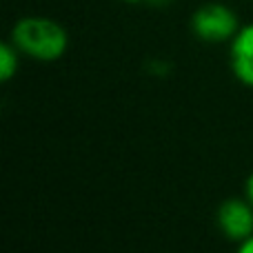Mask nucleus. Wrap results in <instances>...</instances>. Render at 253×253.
Returning <instances> with one entry per match:
<instances>
[{"mask_svg": "<svg viewBox=\"0 0 253 253\" xmlns=\"http://www.w3.org/2000/svg\"><path fill=\"white\" fill-rule=\"evenodd\" d=\"M11 40L22 56L38 62H56L67 53L69 36L60 22L42 16H27L13 25Z\"/></svg>", "mask_w": 253, "mask_h": 253, "instance_id": "obj_1", "label": "nucleus"}, {"mask_svg": "<svg viewBox=\"0 0 253 253\" xmlns=\"http://www.w3.org/2000/svg\"><path fill=\"white\" fill-rule=\"evenodd\" d=\"M240 27L238 13L224 2H207L191 16V31L198 40L209 44L231 42Z\"/></svg>", "mask_w": 253, "mask_h": 253, "instance_id": "obj_2", "label": "nucleus"}, {"mask_svg": "<svg viewBox=\"0 0 253 253\" xmlns=\"http://www.w3.org/2000/svg\"><path fill=\"white\" fill-rule=\"evenodd\" d=\"M215 224L229 242H245L253 236V205L242 198H229L215 211Z\"/></svg>", "mask_w": 253, "mask_h": 253, "instance_id": "obj_3", "label": "nucleus"}, {"mask_svg": "<svg viewBox=\"0 0 253 253\" xmlns=\"http://www.w3.org/2000/svg\"><path fill=\"white\" fill-rule=\"evenodd\" d=\"M229 67L238 83L253 89V22L242 25L229 42Z\"/></svg>", "mask_w": 253, "mask_h": 253, "instance_id": "obj_4", "label": "nucleus"}, {"mask_svg": "<svg viewBox=\"0 0 253 253\" xmlns=\"http://www.w3.org/2000/svg\"><path fill=\"white\" fill-rule=\"evenodd\" d=\"M20 56L22 53L18 51L11 40L0 44V80L2 83H9L18 74V69H20Z\"/></svg>", "mask_w": 253, "mask_h": 253, "instance_id": "obj_5", "label": "nucleus"}, {"mask_svg": "<svg viewBox=\"0 0 253 253\" xmlns=\"http://www.w3.org/2000/svg\"><path fill=\"white\" fill-rule=\"evenodd\" d=\"M245 198L253 205V171L249 173V178L245 180Z\"/></svg>", "mask_w": 253, "mask_h": 253, "instance_id": "obj_6", "label": "nucleus"}, {"mask_svg": "<svg viewBox=\"0 0 253 253\" xmlns=\"http://www.w3.org/2000/svg\"><path fill=\"white\" fill-rule=\"evenodd\" d=\"M236 253H253V236L247 238L245 242H240V245H238V249H236Z\"/></svg>", "mask_w": 253, "mask_h": 253, "instance_id": "obj_7", "label": "nucleus"}, {"mask_svg": "<svg viewBox=\"0 0 253 253\" xmlns=\"http://www.w3.org/2000/svg\"><path fill=\"white\" fill-rule=\"evenodd\" d=\"M126 2H142V0H126Z\"/></svg>", "mask_w": 253, "mask_h": 253, "instance_id": "obj_8", "label": "nucleus"}, {"mask_svg": "<svg viewBox=\"0 0 253 253\" xmlns=\"http://www.w3.org/2000/svg\"><path fill=\"white\" fill-rule=\"evenodd\" d=\"M249 2H253V0H249Z\"/></svg>", "mask_w": 253, "mask_h": 253, "instance_id": "obj_9", "label": "nucleus"}]
</instances>
